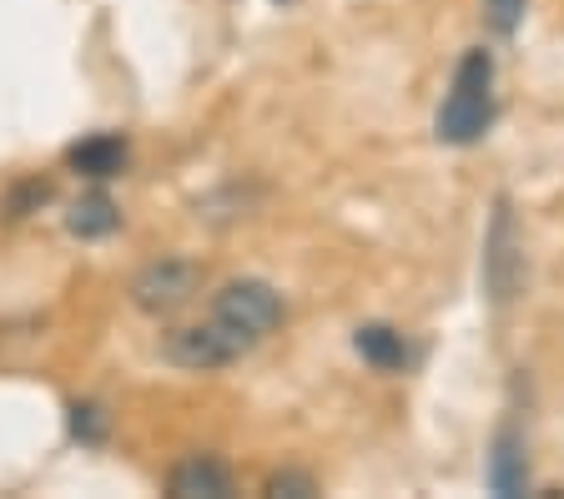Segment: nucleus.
Wrapping results in <instances>:
<instances>
[{
	"label": "nucleus",
	"instance_id": "1",
	"mask_svg": "<svg viewBox=\"0 0 564 499\" xmlns=\"http://www.w3.org/2000/svg\"><path fill=\"white\" fill-rule=\"evenodd\" d=\"M494 127V56L464 51L454 66V82L444 91V107L434 117V137L448 147H474Z\"/></svg>",
	"mask_w": 564,
	"mask_h": 499
},
{
	"label": "nucleus",
	"instance_id": "2",
	"mask_svg": "<svg viewBox=\"0 0 564 499\" xmlns=\"http://www.w3.org/2000/svg\"><path fill=\"white\" fill-rule=\"evenodd\" d=\"M252 344H258V338H247L242 328H232V323H223V318H207V323L172 328L162 338V354H166V364H176V369L212 373V369L237 364L242 354H252Z\"/></svg>",
	"mask_w": 564,
	"mask_h": 499
},
{
	"label": "nucleus",
	"instance_id": "3",
	"mask_svg": "<svg viewBox=\"0 0 564 499\" xmlns=\"http://www.w3.org/2000/svg\"><path fill=\"white\" fill-rule=\"evenodd\" d=\"M212 318L232 323V328H242L247 338L262 344V338L288 318V303H282V293L272 283H262V278H232L223 293L212 297Z\"/></svg>",
	"mask_w": 564,
	"mask_h": 499
},
{
	"label": "nucleus",
	"instance_id": "4",
	"mask_svg": "<svg viewBox=\"0 0 564 499\" xmlns=\"http://www.w3.org/2000/svg\"><path fill=\"white\" fill-rule=\"evenodd\" d=\"M484 288H489V297L499 308L514 303L519 288H524V248H519V227L505 197L494 203L489 232H484Z\"/></svg>",
	"mask_w": 564,
	"mask_h": 499
},
{
	"label": "nucleus",
	"instance_id": "5",
	"mask_svg": "<svg viewBox=\"0 0 564 499\" xmlns=\"http://www.w3.org/2000/svg\"><path fill=\"white\" fill-rule=\"evenodd\" d=\"M202 288V268L187 258H156L147 262L137 278H131V303L152 318H166V313L187 308Z\"/></svg>",
	"mask_w": 564,
	"mask_h": 499
},
{
	"label": "nucleus",
	"instance_id": "6",
	"mask_svg": "<svg viewBox=\"0 0 564 499\" xmlns=\"http://www.w3.org/2000/svg\"><path fill=\"white\" fill-rule=\"evenodd\" d=\"M166 495L172 499H227L232 495V469L212 454H192L166 475Z\"/></svg>",
	"mask_w": 564,
	"mask_h": 499
},
{
	"label": "nucleus",
	"instance_id": "7",
	"mask_svg": "<svg viewBox=\"0 0 564 499\" xmlns=\"http://www.w3.org/2000/svg\"><path fill=\"white\" fill-rule=\"evenodd\" d=\"M66 162H70V172H82V177H91V182H106V177H121V172H127L131 152L117 131H96V137L70 147Z\"/></svg>",
	"mask_w": 564,
	"mask_h": 499
},
{
	"label": "nucleus",
	"instance_id": "8",
	"mask_svg": "<svg viewBox=\"0 0 564 499\" xmlns=\"http://www.w3.org/2000/svg\"><path fill=\"white\" fill-rule=\"evenodd\" d=\"M352 348H358V358L373 364L378 373H399V369H409V358H413L409 338H403L399 328H388V323H364V328L352 333Z\"/></svg>",
	"mask_w": 564,
	"mask_h": 499
},
{
	"label": "nucleus",
	"instance_id": "9",
	"mask_svg": "<svg viewBox=\"0 0 564 499\" xmlns=\"http://www.w3.org/2000/svg\"><path fill=\"white\" fill-rule=\"evenodd\" d=\"M524 444H519L514 424L499 429L494 440V459H489V489L494 495H524Z\"/></svg>",
	"mask_w": 564,
	"mask_h": 499
},
{
	"label": "nucleus",
	"instance_id": "10",
	"mask_svg": "<svg viewBox=\"0 0 564 499\" xmlns=\"http://www.w3.org/2000/svg\"><path fill=\"white\" fill-rule=\"evenodd\" d=\"M66 227H70V238L96 242V238H111V232H117L121 213H117V203H111L106 192H91V197H82V203L66 213Z\"/></svg>",
	"mask_w": 564,
	"mask_h": 499
},
{
	"label": "nucleus",
	"instance_id": "11",
	"mask_svg": "<svg viewBox=\"0 0 564 499\" xmlns=\"http://www.w3.org/2000/svg\"><path fill=\"white\" fill-rule=\"evenodd\" d=\"M268 495L272 499H307V495H317V479L303 475V469H278V475L268 479Z\"/></svg>",
	"mask_w": 564,
	"mask_h": 499
},
{
	"label": "nucleus",
	"instance_id": "12",
	"mask_svg": "<svg viewBox=\"0 0 564 499\" xmlns=\"http://www.w3.org/2000/svg\"><path fill=\"white\" fill-rule=\"evenodd\" d=\"M70 434L82 444H101L106 440V414L96 404H70Z\"/></svg>",
	"mask_w": 564,
	"mask_h": 499
},
{
	"label": "nucleus",
	"instance_id": "13",
	"mask_svg": "<svg viewBox=\"0 0 564 499\" xmlns=\"http://www.w3.org/2000/svg\"><path fill=\"white\" fill-rule=\"evenodd\" d=\"M484 15L499 36H514L519 21H524V0H484Z\"/></svg>",
	"mask_w": 564,
	"mask_h": 499
},
{
	"label": "nucleus",
	"instance_id": "14",
	"mask_svg": "<svg viewBox=\"0 0 564 499\" xmlns=\"http://www.w3.org/2000/svg\"><path fill=\"white\" fill-rule=\"evenodd\" d=\"M46 197H51V182L35 177V182H25V187H15V192H11V203H6V213H11V217H25L31 207L46 203Z\"/></svg>",
	"mask_w": 564,
	"mask_h": 499
},
{
	"label": "nucleus",
	"instance_id": "15",
	"mask_svg": "<svg viewBox=\"0 0 564 499\" xmlns=\"http://www.w3.org/2000/svg\"><path fill=\"white\" fill-rule=\"evenodd\" d=\"M278 6H288V0H278Z\"/></svg>",
	"mask_w": 564,
	"mask_h": 499
}]
</instances>
